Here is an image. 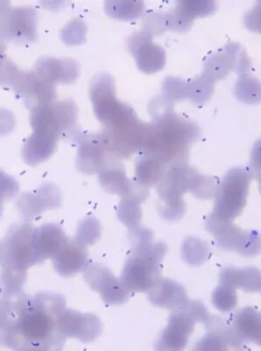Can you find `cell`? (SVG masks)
<instances>
[{"label": "cell", "mask_w": 261, "mask_h": 351, "mask_svg": "<svg viewBox=\"0 0 261 351\" xmlns=\"http://www.w3.org/2000/svg\"><path fill=\"white\" fill-rule=\"evenodd\" d=\"M34 246L40 261L53 258L63 248L68 239L63 230L55 224H45L34 232Z\"/></svg>", "instance_id": "9"}, {"label": "cell", "mask_w": 261, "mask_h": 351, "mask_svg": "<svg viewBox=\"0 0 261 351\" xmlns=\"http://www.w3.org/2000/svg\"><path fill=\"white\" fill-rule=\"evenodd\" d=\"M238 343L251 341L260 344V316L253 308H245L234 314L227 324Z\"/></svg>", "instance_id": "8"}, {"label": "cell", "mask_w": 261, "mask_h": 351, "mask_svg": "<svg viewBox=\"0 0 261 351\" xmlns=\"http://www.w3.org/2000/svg\"><path fill=\"white\" fill-rule=\"evenodd\" d=\"M225 343H226L217 335L210 333L199 343L197 349L199 350H226L227 347Z\"/></svg>", "instance_id": "18"}, {"label": "cell", "mask_w": 261, "mask_h": 351, "mask_svg": "<svg viewBox=\"0 0 261 351\" xmlns=\"http://www.w3.org/2000/svg\"><path fill=\"white\" fill-rule=\"evenodd\" d=\"M86 278L93 290L99 292L104 301L110 304L125 303L132 292L127 290L120 279L116 278L105 266L90 265Z\"/></svg>", "instance_id": "7"}, {"label": "cell", "mask_w": 261, "mask_h": 351, "mask_svg": "<svg viewBox=\"0 0 261 351\" xmlns=\"http://www.w3.org/2000/svg\"><path fill=\"white\" fill-rule=\"evenodd\" d=\"M250 178L243 169L228 172L217 194L216 206L212 217L230 222L243 211L249 193Z\"/></svg>", "instance_id": "5"}, {"label": "cell", "mask_w": 261, "mask_h": 351, "mask_svg": "<svg viewBox=\"0 0 261 351\" xmlns=\"http://www.w3.org/2000/svg\"><path fill=\"white\" fill-rule=\"evenodd\" d=\"M100 180L104 189L110 193L127 194L129 191V184L125 172L119 170V168H110L103 171L100 175Z\"/></svg>", "instance_id": "14"}, {"label": "cell", "mask_w": 261, "mask_h": 351, "mask_svg": "<svg viewBox=\"0 0 261 351\" xmlns=\"http://www.w3.org/2000/svg\"><path fill=\"white\" fill-rule=\"evenodd\" d=\"M221 284L240 288L247 292L260 290V275L256 269H225L221 274Z\"/></svg>", "instance_id": "12"}, {"label": "cell", "mask_w": 261, "mask_h": 351, "mask_svg": "<svg viewBox=\"0 0 261 351\" xmlns=\"http://www.w3.org/2000/svg\"><path fill=\"white\" fill-rule=\"evenodd\" d=\"M57 326L64 337H76L84 343L92 342L102 331V324L94 315L64 308L58 314Z\"/></svg>", "instance_id": "6"}, {"label": "cell", "mask_w": 261, "mask_h": 351, "mask_svg": "<svg viewBox=\"0 0 261 351\" xmlns=\"http://www.w3.org/2000/svg\"><path fill=\"white\" fill-rule=\"evenodd\" d=\"M213 304L219 311L227 312L233 310L237 304L236 289L226 285H221L213 293Z\"/></svg>", "instance_id": "16"}, {"label": "cell", "mask_w": 261, "mask_h": 351, "mask_svg": "<svg viewBox=\"0 0 261 351\" xmlns=\"http://www.w3.org/2000/svg\"><path fill=\"white\" fill-rule=\"evenodd\" d=\"M55 268L63 276L82 271L87 265V253L84 245L69 241L53 256Z\"/></svg>", "instance_id": "10"}, {"label": "cell", "mask_w": 261, "mask_h": 351, "mask_svg": "<svg viewBox=\"0 0 261 351\" xmlns=\"http://www.w3.org/2000/svg\"><path fill=\"white\" fill-rule=\"evenodd\" d=\"M136 197L132 199H126L125 202L121 203L119 208L120 219L126 224L127 226L134 227L139 223L141 217V210L137 206Z\"/></svg>", "instance_id": "17"}, {"label": "cell", "mask_w": 261, "mask_h": 351, "mask_svg": "<svg viewBox=\"0 0 261 351\" xmlns=\"http://www.w3.org/2000/svg\"><path fill=\"white\" fill-rule=\"evenodd\" d=\"M34 232L28 226L13 228L5 241L0 243V265L25 272L31 265L41 262L35 250Z\"/></svg>", "instance_id": "4"}, {"label": "cell", "mask_w": 261, "mask_h": 351, "mask_svg": "<svg viewBox=\"0 0 261 351\" xmlns=\"http://www.w3.org/2000/svg\"><path fill=\"white\" fill-rule=\"evenodd\" d=\"M140 235L135 252L127 260L121 282L130 292H149L162 278L161 262L166 247L152 245L146 230Z\"/></svg>", "instance_id": "2"}, {"label": "cell", "mask_w": 261, "mask_h": 351, "mask_svg": "<svg viewBox=\"0 0 261 351\" xmlns=\"http://www.w3.org/2000/svg\"><path fill=\"white\" fill-rule=\"evenodd\" d=\"M162 168L161 162L155 158L145 155L137 164L136 175L141 184L150 185L155 184L161 178Z\"/></svg>", "instance_id": "15"}, {"label": "cell", "mask_w": 261, "mask_h": 351, "mask_svg": "<svg viewBox=\"0 0 261 351\" xmlns=\"http://www.w3.org/2000/svg\"><path fill=\"white\" fill-rule=\"evenodd\" d=\"M64 306L63 297L52 294L25 295L0 305V343L18 350L60 349L64 338L57 318Z\"/></svg>", "instance_id": "1"}, {"label": "cell", "mask_w": 261, "mask_h": 351, "mask_svg": "<svg viewBox=\"0 0 261 351\" xmlns=\"http://www.w3.org/2000/svg\"><path fill=\"white\" fill-rule=\"evenodd\" d=\"M150 302L162 308H177L188 301L186 291L181 285L171 280H160L149 291Z\"/></svg>", "instance_id": "11"}, {"label": "cell", "mask_w": 261, "mask_h": 351, "mask_svg": "<svg viewBox=\"0 0 261 351\" xmlns=\"http://www.w3.org/2000/svg\"><path fill=\"white\" fill-rule=\"evenodd\" d=\"M99 142L86 143L82 146L79 152L80 169L82 171L92 173L97 169H100L103 162V151Z\"/></svg>", "instance_id": "13"}, {"label": "cell", "mask_w": 261, "mask_h": 351, "mask_svg": "<svg viewBox=\"0 0 261 351\" xmlns=\"http://www.w3.org/2000/svg\"><path fill=\"white\" fill-rule=\"evenodd\" d=\"M175 308L169 318L167 329L163 331L156 346L159 350H184L195 324L207 323L210 319V314L203 304L197 301H187Z\"/></svg>", "instance_id": "3"}]
</instances>
